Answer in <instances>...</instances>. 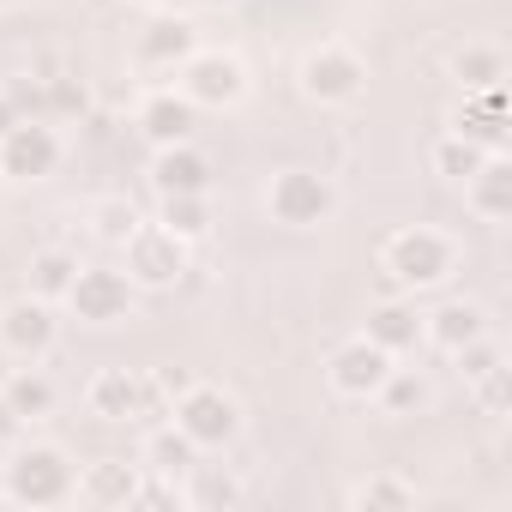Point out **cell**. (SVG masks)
I'll use <instances>...</instances> for the list:
<instances>
[{"mask_svg":"<svg viewBox=\"0 0 512 512\" xmlns=\"http://www.w3.org/2000/svg\"><path fill=\"white\" fill-rule=\"evenodd\" d=\"M79 470L61 446H13V458L0 464V494H7L13 506H61L73 494Z\"/></svg>","mask_w":512,"mask_h":512,"instance_id":"1","label":"cell"},{"mask_svg":"<svg viewBox=\"0 0 512 512\" xmlns=\"http://www.w3.org/2000/svg\"><path fill=\"white\" fill-rule=\"evenodd\" d=\"M266 211L284 223V229H320L332 211H338V187L332 175L320 169H278L266 181Z\"/></svg>","mask_w":512,"mask_h":512,"instance_id":"2","label":"cell"},{"mask_svg":"<svg viewBox=\"0 0 512 512\" xmlns=\"http://www.w3.org/2000/svg\"><path fill=\"white\" fill-rule=\"evenodd\" d=\"M386 272H392L398 290H434V284L452 278V241L440 229L410 223L386 241Z\"/></svg>","mask_w":512,"mask_h":512,"instance_id":"3","label":"cell"},{"mask_svg":"<svg viewBox=\"0 0 512 512\" xmlns=\"http://www.w3.org/2000/svg\"><path fill=\"white\" fill-rule=\"evenodd\" d=\"M85 326H121V320H133V308H139V284L121 272V266H79V278L67 284V296H61Z\"/></svg>","mask_w":512,"mask_h":512,"instance_id":"4","label":"cell"},{"mask_svg":"<svg viewBox=\"0 0 512 512\" xmlns=\"http://www.w3.org/2000/svg\"><path fill=\"white\" fill-rule=\"evenodd\" d=\"M175 428L199 446V452H217V446H229L235 434H241V404L223 392V386H211V380H193L181 398H175Z\"/></svg>","mask_w":512,"mask_h":512,"instance_id":"5","label":"cell"},{"mask_svg":"<svg viewBox=\"0 0 512 512\" xmlns=\"http://www.w3.org/2000/svg\"><path fill=\"white\" fill-rule=\"evenodd\" d=\"M187 247H193V241H181L175 229L139 223V229L121 241V253H127L121 272H127L139 290H169V284H181V272H187Z\"/></svg>","mask_w":512,"mask_h":512,"instance_id":"6","label":"cell"},{"mask_svg":"<svg viewBox=\"0 0 512 512\" xmlns=\"http://www.w3.org/2000/svg\"><path fill=\"white\" fill-rule=\"evenodd\" d=\"M175 91L193 103V109H235L247 97V67L223 49H193L181 67H175Z\"/></svg>","mask_w":512,"mask_h":512,"instance_id":"7","label":"cell"},{"mask_svg":"<svg viewBox=\"0 0 512 512\" xmlns=\"http://www.w3.org/2000/svg\"><path fill=\"white\" fill-rule=\"evenodd\" d=\"M296 79H302V97H308V103H326V109H332V103H356V97H362L368 67H362L356 49H344V43H320V49L302 55Z\"/></svg>","mask_w":512,"mask_h":512,"instance_id":"8","label":"cell"},{"mask_svg":"<svg viewBox=\"0 0 512 512\" xmlns=\"http://www.w3.org/2000/svg\"><path fill=\"white\" fill-rule=\"evenodd\" d=\"M61 338V320H55V302L43 296H13L0 308V350L19 356V362H43Z\"/></svg>","mask_w":512,"mask_h":512,"instance_id":"9","label":"cell"},{"mask_svg":"<svg viewBox=\"0 0 512 512\" xmlns=\"http://www.w3.org/2000/svg\"><path fill=\"white\" fill-rule=\"evenodd\" d=\"M55 169H61V133L19 115V127L0 139V175L7 181H49Z\"/></svg>","mask_w":512,"mask_h":512,"instance_id":"10","label":"cell"},{"mask_svg":"<svg viewBox=\"0 0 512 512\" xmlns=\"http://www.w3.org/2000/svg\"><path fill=\"white\" fill-rule=\"evenodd\" d=\"M392 362H398V356H386L380 344H368V338H350L344 350H332V362H326V380H332V392H338V398H356V404H368V398L386 386Z\"/></svg>","mask_w":512,"mask_h":512,"instance_id":"11","label":"cell"},{"mask_svg":"<svg viewBox=\"0 0 512 512\" xmlns=\"http://www.w3.org/2000/svg\"><path fill=\"white\" fill-rule=\"evenodd\" d=\"M85 404L97 422H133L151 410V386L133 374V368H97L91 386H85Z\"/></svg>","mask_w":512,"mask_h":512,"instance_id":"12","label":"cell"},{"mask_svg":"<svg viewBox=\"0 0 512 512\" xmlns=\"http://www.w3.org/2000/svg\"><path fill=\"white\" fill-rule=\"evenodd\" d=\"M151 187L163 193H211V157L187 139V145H157L151 157Z\"/></svg>","mask_w":512,"mask_h":512,"instance_id":"13","label":"cell"},{"mask_svg":"<svg viewBox=\"0 0 512 512\" xmlns=\"http://www.w3.org/2000/svg\"><path fill=\"white\" fill-rule=\"evenodd\" d=\"M139 482H145V464H127V458H97V464H85V470H79L73 494H79L85 506H133Z\"/></svg>","mask_w":512,"mask_h":512,"instance_id":"14","label":"cell"},{"mask_svg":"<svg viewBox=\"0 0 512 512\" xmlns=\"http://www.w3.org/2000/svg\"><path fill=\"white\" fill-rule=\"evenodd\" d=\"M193 49H199V31H193L187 19H169V13H163V19H151V25L139 31V49H133V55H139V67H151V73H175Z\"/></svg>","mask_w":512,"mask_h":512,"instance_id":"15","label":"cell"},{"mask_svg":"<svg viewBox=\"0 0 512 512\" xmlns=\"http://www.w3.org/2000/svg\"><path fill=\"white\" fill-rule=\"evenodd\" d=\"M193 127H199V109H193L181 91H151V97L139 103V133H145L151 145H187Z\"/></svg>","mask_w":512,"mask_h":512,"instance_id":"16","label":"cell"},{"mask_svg":"<svg viewBox=\"0 0 512 512\" xmlns=\"http://www.w3.org/2000/svg\"><path fill=\"white\" fill-rule=\"evenodd\" d=\"M422 338H428V344H440L446 356H458L464 344L488 338V320H482V308H476V302H440L434 314H422Z\"/></svg>","mask_w":512,"mask_h":512,"instance_id":"17","label":"cell"},{"mask_svg":"<svg viewBox=\"0 0 512 512\" xmlns=\"http://www.w3.org/2000/svg\"><path fill=\"white\" fill-rule=\"evenodd\" d=\"M0 404H7V410H13V416L31 428L37 416H49V410L61 404V392H55V380H49V374L31 362V368H13L7 380H0Z\"/></svg>","mask_w":512,"mask_h":512,"instance_id":"18","label":"cell"},{"mask_svg":"<svg viewBox=\"0 0 512 512\" xmlns=\"http://www.w3.org/2000/svg\"><path fill=\"white\" fill-rule=\"evenodd\" d=\"M139 464H145V476H163V482H181L193 464H199V446L175 428V422H163V428H151L145 434V452H139Z\"/></svg>","mask_w":512,"mask_h":512,"instance_id":"19","label":"cell"},{"mask_svg":"<svg viewBox=\"0 0 512 512\" xmlns=\"http://www.w3.org/2000/svg\"><path fill=\"white\" fill-rule=\"evenodd\" d=\"M362 338L380 344L386 356H404V350L422 344V314H416L410 302H380V308L368 314V332H362Z\"/></svg>","mask_w":512,"mask_h":512,"instance_id":"20","label":"cell"},{"mask_svg":"<svg viewBox=\"0 0 512 512\" xmlns=\"http://www.w3.org/2000/svg\"><path fill=\"white\" fill-rule=\"evenodd\" d=\"M464 193H470L476 217H506V211H512V169L500 163V151L482 157V169L464 181Z\"/></svg>","mask_w":512,"mask_h":512,"instance_id":"21","label":"cell"},{"mask_svg":"<svg viewBox=\"0 0 512 512\" xmlns=\"http://www.w3.org/2000/svg\"><path fill=\"white\" fill-rule=\"evenodd\" d=\"M85 223H91V235L97 241H109V247H121L145 217H139V205L127 199V193H103V199H91V211H85Z\"/></svg>","mask_w":512,"mask_h":512,"instance_id":"22","label":"cell"},{"mask_svg":"<svg viewBox=\"0 0 512 512\" xmlns=\"http://www.w3.org/2000/svg\"><path fill=\"white\" fill-rule=\"evenodd\" d=\"M73 278H79V253H67V247H43L31 260V296H43V302H61Z\"/></svg>","mask_w":512,"mask_h":512,"instance_id":"23","label":"cell"},{"mask_svg":"<svg viewBox=\"0 0 512 512\" xmlns=\"http://www.w3.org/2000/svg\"><path fill=\"white\" fill-rule=\"evenodd\" d=\"M163 229H175L181 241L211 235V193H163Z\"/></svg>","mask_w":512,"mask_h":512,"instance_id":"24","label":"cell"},{"mask_svg":"<svg viewBox=\"0 0 512 512\" xmlns=\"http://www.w3.org/2000/svg\"><path fill=\"white\" fill-rule=\"evenodd\" d=\"M452 73H458V85H464V91H500V79H506V55H500V49L470 43V49H458V55H452Z\"/></svg>","mask_w":512,"mask_h":512,"instance_id":"25","label":"cell"},{"mask_svg":"<svg viewBox=\"0 0 512 512\" xmlns=\"http://www.w3.org/2000/svg\"><path fill=\"white\" fill-rule=\"evenodd\" d=\"M374 398L386 404V416H416V410L428 404V380H422L416 368H398V362H392V374H386V386H380Z\"/></svg>","mask_w":512,"mask_h":512,"instance_id":"26","label":"cell"},{"mask_svg":"<svg viewBox=\"0 0 512 512\" xmlns=\"http://www.w3.org/2000/svg\"><path fill=\"white\" fill-rule=\"evenodd\" d=\"M458 133L470 139V145H482V151H500V91H476V109L470 115H458Z\"/></svg>","mask_w":512,"mask_h":512,"instance_id":"27","label":"cell"},{"mask_svg":"<svg viewBox=\"0 0 512 512\" xmlns=\"http://www.w3.org/2000/svg\"><path fill=\"white\" fill-rule=\"evenodd\" d=\"M181 482H187V494H181L187 506H235V500H241V482H235V476H217V470H205V464H193Z\"/></svg>","mask_w":512,"mask_h":512,"instance_id":"28","label":"cell"},{"mask_svg":"<svg viewBox=\"0 0 512 512\" xmlns=\"http://www.w3.org/2000/svg\"><path fill=\"white\" fill-rule=\"evenodd\" d=\"M482 145H470L464 133H452V139H440L434 145V175H446V181H470L476 169H482Z\"/></svg>","mask_w":512,"mask_h":512,"instance_id":"29","label":"cell"},{"mask_svg":"<svg viewBox=\"0 0 512 512\" xmlns=\"http://www.w3.org/2000/svg\"><path fill=\"white\" fill-rule=\"evenodd\" d=\"M350 506H392V512H404V506H416V488L404 482V476H368V482H356L350 488Z\"/></svg>","mask_w":512,"mask_h":512,"instance_id":"30","label":"cell"},{"mask_svg":"<svg viewBox=\"0 0 512 512\" xmlns=\"http://www.w3.org/2000/svg\"><path fill=\"white\" fill-rule=\"evenodd\" d=\"M476 386V404L488 410V416H506V404H512V368L500 362V368H488L482 380H470Z\"/></svg>","mask_w":512,"mask_h":512,"instance_id":"31","label":"cell"},{"mask_svg":"<svg viewBox=\"0 0 512 512\" xmlns=\"http://www.w3.org/2000/svg\"><path fill=\"white\" fill-rule=\"evenodd\" d=\"M458 368H464V380H482L488 368H500V350H494L488 338H476V344H464V350H458Z\"/></svg>","mask_w":512,"mask_h":512,"instance_id":"32","label":"cell"},{"mask_svg":"<svg viewBox=\"0 0 512 512\" xmlns=\"http://www.w3.org/2000/svg\"><path fill=\"white\" fill-rule=\"evenodd\" d=\"M13 127H19V103H13V97H7V91H0V139H7V133H13Z\"/></svg>","mask_w":512,"mask_h":512,"instance_id":"33","label":"cell"},{"mask_svg":"<svg viewBox=\"0 0 512 512\" xmlns=\"http://www.w3.org/2000/svg\"><path fill=\"white\" fill-rule=\"evenodd\" d=\"M55 103H61V109H85V85H79V91H73V85H55Z\"/></svg>","mask_w":512,"mask_h":512,"instance_id":"34","label":"cell"},{"mask_svg":"<svg viewBox=\"0 0 512 512\" xmlns=\"http://www.w3.org/2000/svg\"><path fill=\"white\" fill-rule=\"evenodd\" d=\"M19 434H25V422H19L7 404H0V440H19Z\"/></svg>","mask_w":512,"mask_h":512,"instance_id":"35","label":"cell"},{"mask_svg":"<svg viewBox=\"0 0 512 512\" xmlns=\"http://www.w3.org/2000/svg\"><path fill=\"white\" fill-rule=\"evenodd\" d=\"M31 7V0H0V13H25Z\"/></svg>","mask_w":512,"mask_h":512,"instance_id":"36","label":"cell"},{"mask_svg":"<svg viewBox=\"0 0 512 512\" xmlns=\"http://www.w3.org/2000/svg\"><path fill=\"white\" fill-rule=\"evenodd\" d=\"M193 7H235V0H193Z\"/></svg>","mask_w":512,"mask_h":512,"instance_id":"37","label":"cell"}]
</instances>
